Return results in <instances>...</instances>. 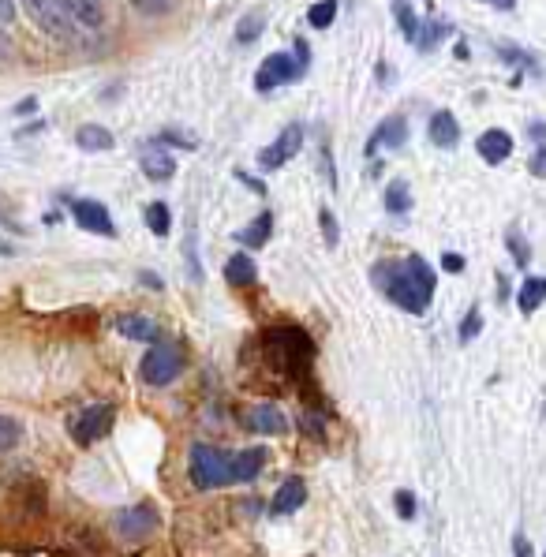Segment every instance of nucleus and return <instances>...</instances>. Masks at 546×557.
<instances>
[{
  "mask_svg": "<svg viewBox=\"0 0 546 557\" xmlns=\"http://www.w3.org/2000/svg\"><path fill=\"white\" fill-rule=\"evenodd\" d=\"M270 236H273V214H270V210H262V214L255 217L247 229L236 232V240L244 243V247H251V251H255V247H266V243H270Z\"/></svg>",
  "mask_w": 546,
  "mask_h": 557,
  "instance_id": "obj_23",
  "label": "nucleus"
},
{
  "mask_svg": "<svg viewBox=\"0 0 546 557\" xmlns=\"http://www.w3.org/2000/svg\"><path fill=\"white\" fill-rule=\"evenodd\" d=\"M255 277H259V270H255V258L247 255V251H236V255L225 262V281H229L232 288L255 285Z\"/></svg>",
  "mask_w": 546,
  "mask_h": 557,
  "instance_id": "obj_20",
  "label": "nucleus"
},
{
  "mask_svg": "<svg viewBox=\"0 0 546 557\" xmlns=\"http://www.w3.org/2000/svg\"><path fill=\"white\" fill-rule=\"evenodd\" d=\"M113 419H116V408L105 400V404H90V408H83V412L68 423V430H72V438L79 445H94L113 430Z\"/></svg>",
  "mask_w": 546,
  "mask_h": 557,
  "instance_id": "obj_7",
  "label": "nucleus"
},
{
  "mask_svg": "<svg viewBox=\"0 0 546 557\" xmlns=\"http://www.w3.org/2000/svg\"><path fill=\"white\" fill-rule=\"evenodd\" d=\"M184 348L176 341H154L150 344V352L143 356V363H139V374H143L146 386H173L176 378L184 374Z\"/></svg>",
  "mask_w": 546,
  "mask_h": 557,
  "instance_id": "obj_4",
  "label": "nucleus"
},
{
  "mask_svg": "<svg viewBox=\"0 0 546 557\" xmlns=\"http://www.w3.org/2000/svg\"><path fill=\"white\" fill-rule=\"evenodd\" d=\"M446 34H449V23H431V19H427V23H423V30H419V38L412 45H416L419 53H431L434 45L442 42Z\"/></svg>",
  "mask_w": 546,
  "mask_h": 557,
  "instance_id": "obj_28",
  "label": "nucleus"
},
{
  "mask_svg": "<svg viewBox=\"0 0 546 557\" xmlns=\"http://www.w3.org/2000/svg\"><path fill=\"white\" fill-rule=\"evenodd\" d=\"M337 8H341L337 0H318V4L307 8V23H311L315 30H330L333 19H337Z\"/></svg>",
  "mask_w": 546,
  "mask_h": 557,
  "instance_id": "obj_27",
  "label": "nucleus"
},
{
  "mask_svg": "<svg viewBox=\"0 0 546 557\" xmlns=\"http://www.w3.org/2000/svg\"><path fill=\"white\" fill-rule=\"evenodd\" d=\"M393 505H397V513H401L404 520H412V516H416V498H412V490H397Z\"/></svg>",
  "mask_w": 546,
  "mask_h": 557,
  "instance_id": "obj_36",
  "label": "nucleus"
},
{
  "mask_svg": "<svg viewBox=\"0 0 546 557\" xmlns=\"http://www.w3.org/2000/svg\"><path fill=\"white\" fill-rule=\"evenodd\" d=\"M464 266H468V262H464V255H453V251H446V255H442V270H446V273H464Z\"/></svg>",
  "mask_w": 546,
  "mask_h": 557,
  "instance_id": "obj_38",
  "label": "nucleus"
},
{
  "mask_svg": "<svg viewBox=\"0 0 546 557\" xmlns=\"http://www.w3.org/2000/svg\"><path fill=\"white\" fill-rule=\"evenodd\" d=\"M427 139H431V146H438V150H453V146L460 143V120L449 113V109L431 113V120H427Z\"/></svg>",
  "mask_w": 546,
  "mask_h": 557,
  "instance_id": "obj_16",
  "label": "nucleus"
},
{
  "mask_svg": "<svg viewBox=\"0 0 546 557\" xmlns=\"http://www.w3.org/2000/svg\"><path fill=\"white\" fill-rule=\"evenodd\" d=\"M116 329L128 337V341H143V344H154L161 341V329L154 318H146V315H124V318H116Z\"/></svg>",
  "mask_w": 546,
  "mask_h": 557,
  "instance_id": "obj_19",
  "label": "nucleus"
},
{
  "mask_svg": "<svg viewBox=\"0 0 546 557\" xmlns=\"http://www.w3.org/2000/svg\"><path fill=\"white\" fill-rule=\"evenodd\" d=\"M479 333H483V311H479V307H472V311L464 315V322H460L457 341H460V344H468V341H475Z\"/></svg>",
  "mask_w": 546,
  "mask_h": 557,
  "instance_id": "obj_32",
  "label": "nucleus"
},
{
  "mask_svg": "<svg viewBox=\"0 0 546 557\" xmlns=\"http://www.w3.org/2000/svg\"><path fill=\"white\" fill-rule=\"evenodd\" d=\"M244 423L255 434H285L288 430V419L277 404H255V408H247Z\"/></svg>",
  "mask_w": 546,
  "mask_h": 557,
  "instance_id": "obj_17",
  "label": "nucleus"
},
{
  "mask_svg": "<svg viewBox=\"0 0 546 557\" xmlns=\"http://www.w3.org/2000/svg\"><path fill=\"white\" fill-rule=\"evenodd\" d=\"M404 143H408V120H404L401 113L386 116V120L374 128L371 139H367V158L378 154V150H401Z\"/></svg>",
  "mask_w": 546,
  "mask_h": 557,
  "instance_id": "obj_13",
  "label": "nucleus"
},
{
  "mask_svg": "<svg viewBox=\"0 0 546 557\" xmlns=\"http://www.w3.org/2000/svg\"><path fill=\"white\" fill-rule=\"evenodd\" d=\"M34 109H38V101L27 98V101H19V109H15V113H34Z\"/></svg>",
  "mask_w": 546,
  "mask_h": 557,
  "instance_id": "obj_45",
  "label": "nucleus"
},
{
  "mask_svg": "<svg viewBox=\"0 0 546 557\" xmlns=\"http://www.w3.org/2000/svg\"><path fill=\"white\" fill-rule=\"evenodd\" d=\"M15 23V0H0V27H12Z\"/></svg>",
  "mask_w": 546,
  "mask_h": 557,
  "instance_id": "obj_40",
  "label": "nucleus"
},
{
  "mask_svg": "<svg viewBox=\"0 0 546 557\" xmlns=\"http://www.w3.org/2000/svg\"><path fill=\"white\" fill-rule=\"evenodd\" d=\"M266 348H270V356L277 359L288 374H296L300 367H307V359L315 356V344H311V337L296 326L270 329V333H266Z\"/></svg>",
  "mask_w": 546,
  "mask_h": 557,
  "instance_id": "obj_5",
  "label": "nucleus"
},
{
  "mask_svg": "<svg viewBox=\"0 0 546 557\" xmlns=\"http://www.w3.org/2000/svg\"><path fill=\"white\" fill-rule=\"evenodd\" d=\"M262 23H266V12H262V8H255L251 15H244V19H240V30H236V42L240 45L255 42V38L262 34Z\"/></svg>",
  "mask_w": 546,
  "mask_h": 557,
  "instance_id": "obj_29",
  "label": "nucleus"
},
{
  "mask_svg": "<svg viewBox=\"0 0 546 557\" xmlns=\"http://www.w3.org/2000/svg\"><path fill=\"white\" fill-rule=\"evenodd\" d=\"M393 8V19H397V30H401L408 42H416L423 23L431 19L434 12V0H389Z\"/></svg>",
  "mask_w": 546,
  "mask_h": 557,
  "instance_id": "obj_10",
  "label": "nucleus"
},
{
  "mask_svg": "<svg viewBox=\"0 0 546 557\" xmlns=\"http://www.w3.org/2000/svg\"><path fill=\"white\" fill-rule=\"evenodd\" d=\"M505 247H509V255H513V262H517L520 270L532 262V247H528V240H524L517 229H509V236H505Z\"/></svg>",
  "mask_w": 546,
  "mask_h": 557,
  "instance_id": "obj_31",
  "label": "nucleus"
},
{
  "mask_svg": "<svg viewBox=\"0 0 546 557\" xmlns=\"http://www.w3.org/2000/svg\"><path fill=\"white\" fill-rule=\"evenodd\" d=\"M146 229L154 232V236H169V229H173V210L165 206V202H146Z\"/></svg>",
  "mask_w": 546,
  "mask_h": 557,
  "instance_id": "obj_26",
  "label": "nucleus"
},
{
  "mask_svg": "<svg viewBox=\"0 0 546 557\" xmlns=\"http://www.w3.org/2000/svg\"><path fill=\"white\" fill-rule=\"evenodd\" d=\"M303 72H307V68H303L292 53H270V57L259 64V72H255V90H259V94H273L277 86H288V83H296V79H303Z\"/></svg>",
  "mask_w": 546,
  "mask_h": 557,
  "instance_id": "obj_6",
  "label": "nucleus"
},
{
  "mask_svg": "<svg viewBox=\"0 0 546 557\" xmlns=\"http://www.w3.org/2000/svg\"><path fill=\"white\" fill-rule=\"evenodd\" d=\"M528 172H532L535 180H546V143L535 146L532 161H528Z\"/></svg>",
  "mask_w": 546,
  "mask_h": 557,
  "instance_id": "obj_37",
  "label": "nucleus"
},
{
  "mask_svg": "<svg viewBox=\"0 0 546 557\" xmlns=\"http://www.w3.org/2000/svg\"><path fill=\"white\" fill-rule=\"evenodd\" d=\"M266 460H270V453H266L262 445L236 453V483H251V479H259L262 468H266Z\"/></svg>",
  "mask_w": 546,
  "mask_h": 557,
  "instance_id": "obj_22",
  "label": "nucleus"
},
{
  "mask_svg": "<svg viewBox=\"0 0 546 557\" xmlns=\"http://www.w3.org/2000/svg\"><path fill=\"white\" fill-rule=\"evenodd\" d=\"M19 442H23V427L15 423L12 415H0V453H12Z\"/></svg>",
  "mask_w": 546,
  "mask_h": 557,
  "instance_id": "obj_30",
  "label": "nucleus"
},
{
  "mask_svg": "<svg viewBox=\"0 0 546 557\" xmlns=\"http://www.w3.org/2000/svg\"><path fill=\"white\" fill-rule=\"evenodd\" d=\"M187 472L191 483L199 490H214V486H232L236 483V453L229 449H217V445H191V457H187Z\"/></svg>",
  "mask_w": 546,
  "mask_h": 557,
  "instance_id": "obj_2",
  "label": "nucleus"
},
{
  "mask_svg": "<svg viewBox=\"0 0 546 557\" xmlns=\"http://www.w3.org/2000/svg\"><path fill=\"white\" fill-rule=\"evenodd\" d=\"M475 154L487 161V165H502L513 158V135L505 128H490L475 139Z\"/></svg>",
  "mask_w": 546,
  "mask_h": 557,
  "instance_id": "obj_15",
  "label": "nucleus"
},
{
  "mask_svg": "<svg viewBox=\"0 0 546 557\" xmlns=\"http://www.w3.org/2000/svg\"><path fill=\"white\" fill-rule=\"evenodd\" d=\"M502 60L505 64H520V68H528V72H539V64L532 60V53H520L513 45H502Z\"/></svg>",
  "mask_w": 546,
  "mask_h": 557,
  "instance_id": "obj_33",
  "label": "nucleus"
},
{
  "mask_svg": "<svg viewBox=\"0 0 546 557\" xmlns=\"http://www.w3.org/2000/svg\"><path fill=\"white\" fill-rule=\"evenodd\" d=\"M72 217L79 229L94 232V236H105V240H113L116 236L113 214H109V206H101L98 199H72Z\"/></svg>",
  "mask_w": 546,
  "mask_h": 557,
  "instance_id": "obj_9",
  "label": "nucleus"
},
{
  "mask_svg": "<svg viewBox=\"0 0 546 557\" xmlns=\"http://www.w3.org/2000/svg\"><path fill=\"white\" fill-rule=\"evenodd\" d=\"M75 146L87 150V154H101V150H113L116 139H113V131L101 128V124H83V128L75 131Z\"/></svg>",
  "mask_w": 546,
  "mask_h": 557,
  "instance_id": "obj_21",
  "label": "nucleus"
},
{
  "mask_svg": "<svg viewBox=\"0 0 546 557\" xmlns=\"http://www.w3.org/2000/svg\"><path fill=\"white\" fill-rule=\"evenodd\" d=\"M543 557H546V554H543Z\"/></svg>",
  "mask_w": 546,
  "mask_h": 557,
  "instance_id": "obj_46",
  "label": "nucleus"
},
{
  "mask_svg": "<svg viewBox=\"0 0 546 557\" xmlns=\"http://www.w3.org/2000/svg\"><path fill=\"white\" fill-rule=\"evenodd\" d=\"M64 4V12L75 19V27L83 30L87 38H94V34H101V27H105V4L101 0H60Z\"/></svg>",
  "mask_w": 546,
  "mask_h": 557,
  "instance_id": "obj_14",
  "label": "nucleus"
},
{
  "mask_svg": "<svg viewBox=\"0 0 546 557\" xmlns=\"http://www.w3.org/2000/svg\"><path fill=\"white\" fill-rule=\"evenodd\" d=\"M303 139H307V131H303V124H288L277 139H273L266 150L259 154V165L266 172H273V169H281V165H288V161L296 158L303 150Z\"/></svg>",
  "mask_w": 546,
  "mask_h": 557,
  "instance_id": "obj_8",
  "label": "nucleus"
},
{
  "mask_svg": "<svg viewBox=\"0 0 546 557\" xmlns=\"http://www.w3.org/2000/svg\"><path fill=\"white\" fill-rule=\"evenodd\" d=\"M386 210L393 217H401L412 210V184H408V180H393V184L386 187Z\"/></svg>",
  "mask_w": 546,
  "mask_h": 557,
  "instance_id": "obj_25",
  "label": "nucleus"
},
{
  "mask_svg": "<svg viewBox=\"0 0 546 557\" xmlns=\"http://www.w3.org/2000/svg\"><path fill=\"white\" fill-rule=\"evenodd\" d=\"M371 281L408 315H423L434 300V270L427 258L408 255L401 262H378L371 270Z\"/></svg>",
  "mask_w": 546,
  "mask_h": 557,
  "instance_id": "obj_1",
  "label": "nucleus"
},
{
  "mask_svg": "<svg viewBox=\"0 0 546 557\" xmlns=\"http://www.w3.org/2000/svg\"><path fill=\"white\" fill-rule=\"evenodd\" d=\"M116 531L131 539V543H143L146 535L158 531V509L154 505H135V509H124L116 516Z\"/></svg>",
  "mask_w": 546,
  "mask_h": 557,
  "instance_id": "obj_11",
  "label": "nucleus"
},
{
  "mask_svg": "<svg viewBox=\"0 0 546 557\" xmlns=\"http://www.w3.org/2000/svg\"><path fill=\"white\" fill-rule=\"evenodd\" d=\"M479 4H490V8H498V12H513V8H517V0H479Z\"/></svg>",
  "mask_w": 546,
  "mask_h": 557,
  "instance_id": "obj_44",
  "label": "nucleus"
},
{
  "mask_svg": "<svg viewBox=\"0 0 546 557\" xmlns=\"http://www.w3.org/2000/svg\"><path fill=\"white\" fill-rule=\"evenodd\" d=\"M236 180H240L244 187H251L255 195H266V184H262V180H255V176H247L244 169H236Z\"/></svg>",
  "mask_w": 546,
  "mask_h": 557,
  "instance_id": "obj_39",
  "label": "nucleus"
},
{
  "mask_svg": "<svg viewBox=\"0 0 546 557\" xmlns=\"http://www.w3.org/2000/svg\"><path fill=\"white\" fill-rule=\"evenodd\" d=\"M139 169H143L146 180L165 184V180H173L176 176V158L154 139V143H143V150H139Z\"/></svg>",
  "mask_w": 546,
  "mask_h": 557,
  "instance_id": "obj_12",
  "label": "nucleus"
},
{
  "mask_svg": "<svg viewBox=\"0 0 546 557\" xmlns=\"http://www.w3.org/2000/svg\"><path fill=\"white\" fill-rule=\"evenodd\" d=\"M318 225H322V236H326V243H330V247H337V240H341V232H337V221H333V214L326 210V206L318 210Z\"/></svg>",
  "mask_w": 546,
  "mask_h": 557,
  "instance_id": "obj_35",
  "label": "nucleus"
},
{
  "mask_svg": "<svg viewBox=\"0 0 546 557\" xmlns=\"http://www.w3.org/2000/svg\"><path fill=\"white\" fill-rule=\"evenodd\" d=\"M528 135H532L535 143H546V124H543V120H535V124H528Z\"/></svg>",
  "mask_w": 546,
  "mask_h": 557,
  "instance_id": "obj_43",
  "label": "nucleus"
},
{
  "mask_svg": "<svg viewBox=\"0 0 546 557\" xmlns=\"http://www.w3.org/2000/svg\"><path fill=\"white\" fill-rule=\"evenodd\" d=\"M303 501H307V486H303V479L300 475H288L285 483L277 486V494H273L270 513L288 516V513H296V509H303Z\"/></svg>",
  "mask_w": 546,
  "mask_h": 557,
  "instance_id": "obj_18",
  "label": "nucleus"
},
{
  "mask_svg": "<svg viewBox=\"0 0 546 557\" xmlns=\"http://www.w3.org/2000/svg\"><path fill=\"white\" fill-rule=\"evenodd\" d=\"M143 15H169L176 8V0H131Z\"/></svg>",
  "mask_w": 546,
  "mask_h": 557,
  "instance_id": "obj_34",
  "label": "nucleus"
},
{
  "mask_svg": "<svg viewBox=\"0 0 546 557\" xmlns=\"http://www.w3.org/2000/svg\"><path fill=\"white\" fill-rule=\"evenodd\" d=\"M292 49H296V60H300L303 68H311V49H307V42H303V38H296V45H292Z\"/></svg>",
  "mask_w": 546,
  "mask_h": 557,
  "instance_id": "obj_41",
  "label": "nucleus"
},
{
  "mask_svg": "<svg viewBox=\"0 0 546 557\" xmlns=\"http://www.w3.org/2000/svg\"><path fill=\"white\" fill-rule=\"evenodd\" d=\"M546 300V277H524L517 292V307L524 315H535Z\"/></svg>",
  "mask_w": 546,
  "mask_h": 557,
  "instance_id": "obj_24",
  "label": "nucleus"
},
{
  "mask_svg": "<svg viewBox=\"0 0 546 557\" xmlns=\"http://www.w3.org/2000/svg\"><path fill=\"white\" fill-rule=\"evenodd\" d=\"M19 4L27 8V15L34 19V27L42 30V34H49V38H57V42H64V45L87 42V34L75 27V19L64 12L60 0H19Z\"/></svg>",
  "mask_w": 546,
  "mask_h": 557,
  "instance_id": "obj_3",
  "label": "nucleus"
},
{
  "mask_svg": "<svg viewBox=\"0 0 546 557\" xmlns=\"http://www.w3.org/2000/svg\"><path fill=\"white\" fill-rule=\"evenodd\" d=\"M513 557H532V543H528L524 535H517V539H513Z\"/></svg>",
  "mask_w": 546,
  "mask_h": 557,
  "instance_id": "obj_42",
  "label": "nucleus"
}]
</instances>
